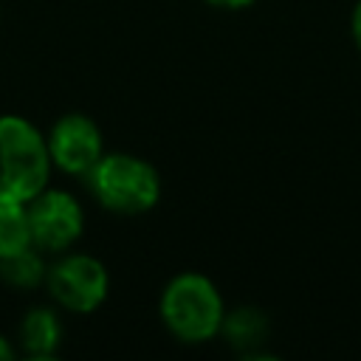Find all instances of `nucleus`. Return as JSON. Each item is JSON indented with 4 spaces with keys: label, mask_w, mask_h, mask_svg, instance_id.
<instances>
[{
    "label": "nucleus",
    "mask_w": 361,
    "mask_h": 361,
    "mask_svg": "<svg viewBox=\"0 0 361 361\" xmlns=\"http://www.w3.org/2000/svg\"><path fill=\"white\" fill-rule=\"evenodd\" d=\"M51 169L45 135L23 116H0V200L28 203L48 186Z\"/></svg>",
    "instance_id": "nucleus-1"
},
{
    "label": "nucleus",
    "mask_w": 361,
    "mask_h": 361,
    "mask_svg": "<svg viewBox=\"0 0 361 361\" xmlns=\"http://www.w3.org/2000/svg\"><path fill=\"white\" fill-rule=\"evenodd\" d=\"M209 6H217V8H228V11H234V8H248L254 0H206Z\"/></svg>",
    "instance_id": "nucleus-11"
},
{
    "label": "nucleus",
    "mask_w": 361,
    "mask_h": 361,
    "mask_svg": "<svg viewBox=\"0 0 361 361\" xmlns=\"http://www.w3.org/2000/svg\"><path fill=\"white\" fill-rule=\"evenodd\" d=\"M353 37H355V45L361 48V0L353 8Z\"/></svg>",
    "instance_id": "nucleus-12"
},
{
    "label": "nucleus",
    "mask_w": 361,
    "mask_h": 361,
    "mask_svg": "<svg viewBox=\"0 0 361 361\" xmlns=\"http://www.w3.org/2000/svg\"><path fill=\"white\" fill-rule=\"evenodd\" d=\"M54 302L71 313H93L107 299V268L90 254H68L45 274Z\"/></svg>",
    "instance_id": "nucleus-4"
},
{
    "label": "nucleus",
    "mask_w": 361,
    "mask_h": 361,
    "mask_svg": "<svg viewBox=\"0 0 361 361\" xmlns=\"http://www.w3.org/2000/svg\"><path fill=\"white\" fill-rule=\"evenodd\" d=\"M8 358H14V347L0 336V361H8Z\"/></svg>",
    "instance_id": "nucleus-13"
},
{
    "label": "nucleus",
    "mask_w": 361,
    "mask_h": 361,
    "mask_svg": "<svg viewBox=\"0 0 361 361\" xmlns=\"http://www.w3.org/2000/svg\"><path fill=\"white\" fill-rule=\"evenodd\" d=\"M85 178L93 197L118 214L149 212L161 197L158 169L130 152H104Z\"/></svg>",
    "instance_id": "nucleus-3"
},
{
    "label": "nucleus",
    "mask_w": 361,
    "mask_h": 361,
    "mask_svg": "<svg viewBox=\"0 0 361 361\" xmlns=\"http://www.w3.org/2000/svg\"><path fill=\"white\" fill-rule=\"evenodd\" d=\"M31 245L34 240H31L28 206L17 200H0V259L25 251Z\"/></svg>",
    "instance_id": "nucleus-8"
},
{
    "label": "nucleus",
    "mask_w": 361,
    "mask_h": 361,
    "mask_svg": "<svg viewBox=\"0 0 361 361\" xmlns=\"http://www.w3.org/2000/svg\"><path fill=\"white\" fill-rule=\"evenodd\" d=\"M223 316L226 307L220 290L203 274H178L161 293V319L166 330L186 344L214 338L223 327Z\"/></svg>",
    "instance_id": "nucleus-2"
},
{
    "label": "nucleus",
    "mask_w": 361,
    "mask_h": 361,
    "mask_svg": "<svg viewBox=\"0 0 361 361\" xmlns=\"http://www.w3.org/2000/svg\"><path fill=\"white\" fill-rule=\"evenodd\" d=\"M31 240L39 251H65L71 248L85 226V212L79 200L65 189H42L28 203Z\"/></svg>",
    "instance_id": "nucleus-5"
},
{
    "label": "nucleus",
    "mask_w": 361,
    "mask_h": 361,
    "mask_svg": "<svg viewBox=\"0 0 361 361\" xmlns=\"http://www.w3.org/2000/svg\"><path fill=\"white\" fill-rule=\"evenodd\" d=\"M62 341V322L51 307H34L20 324V344L31 358H51Z\"/></svg>",
    "instance_id": "nucleus-7"
},
{
    "label": "nucleus",
    "mask_w": 361,
    "mask_h": 361,
    "mask_svg": "<svg viewBox=\"0 0 361 361\" xmlns=\"http://www.w3.org/2000/svg\"><path fill=\"white\" fill-rule=\"evenodd\" d=\"M45 144L51 164L68 175H87L104 155L96 121L82 113H65L62 118H56L51 133L45 135Z\"/></svg>",
    "instance_id": "nucleus-6"
},
{
    "label": "nucleus",
    "mask_w": 361,
    "mask_h": 361,
    "mask_svg": "<svg viewBox=\"0 0 361 361\" xmlns=\"http://www.w3.org/2000/svg\"><path fill=\"white\" fill-rule=\"evenodd\" d=\"M0 276L14 288H34L45 279V265L39 257V248L31 245L25 251H17L11 257L0 259Z\"/></svg>",
    "instance_id": "nucleus-10"
},
{
    "label": "nucleus",
    "mask_w": 361,
    "mask_h": 361,
    "mask_svg": "<svg viewBox=\"0 0 361 361\" xmlns=\"http://www.w3.org/2000/svg\"><path fill=\"white\" fill-rule=\"evenodd\" d=\"M220 333L234 347L251 350V347H257V344L265 341V336H268V319L257 307H237V310H231V313L223 316Z\"/></svg>",
    "instance_id": "nucleus-9"
}]
</instances>
